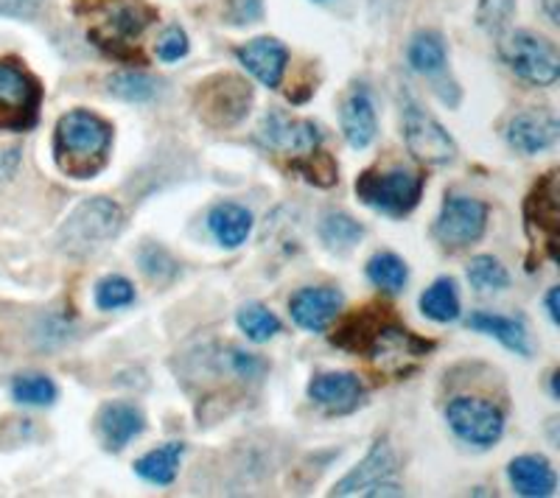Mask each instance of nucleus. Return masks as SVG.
<instances>
[{"instance_id":"f257e3e1","label":"nucleus","mask_w":560,"mask_h":498,"mask_svg":"<svg viewBox=\"0 0 560 498\" xmlns=\"http://www.w3.org/2000/svg\"><path fill=\"white\" fill-rule=\"evenodd\" d=\"M331 342L342 351L364 356L378 376L393 381L412 376L434 351L432 339L407 331L387 306H368L350 313L337 328Z\"/></svg>"},{"instance_id":"f03ea898","label":"nucleus","mask_w":560,"mask_h":498,"mask_svg":"<svg viewBox=\"0 0 560 498\" xmlns=\"http://www.w3.org/2000/svg\"><path fill=\"white\" fill-rule=\"evenodd\" d=\"M77 12L88 17L90 43L121 62L143 64L135 39L158 20V9L147 0H82Z\"/></svg>"},{"instance_id":"7ed1b4c3","label":"nucleus","mask_w":560,"mask_h":498,"mask_svg":"<svg viewBox=\"0 0 560 498\" xmlns=\"http://www.w3.org/2000/svg\"><path fill=\"white\" fill-rule=\"evenodd\" d=\"M113 127L90 109H70L54 129V161L70 179H93L109 161Z\"/></svg>"},{"instance_id":"20e7f679","label":"nucleus","mask_w":560,"mask_h":498,"mask_svg":"<svg viewBox=\"0 0 560 498\" xmlns=\"http://www.w3.org/2000/svg\"><path fill=\"white\" fill-rule=\"evenodd\" d=\"M427 177L415 168H368L357 177V197L362 205L384 216L404 218L418 208Z\"/></svg>"},{"instance_id":"39448f33","label":"nucleus","mask_w":560,"mask_h":498,"mask_svg":"<svg viewBox=\"0 0 560 498\" xmlns=\"http://www.w3.org/2000/svg\"><path fill=\"white\" fill-rule=\"evenodd\" d=\"M124 230V211L115 205L113 199H84L77 211L65 218L59 227V252L73 258H84L90 252L102 249L104 244L113 241Z\"/></svg>"},{"instance_id":"423d86ee","label":"nucleus","mask_w":560,"mask_h":498,"mask_svg":"<svg viewBox=\"0 0 560 498\" xmlns=\"http://www.w3.org/2000/svg\"><path fill=\"white\" fill-rule=\"evenodd\" d=\"M185 361H191L194 367L188 376H202L205 390H247L253 383H261V378L267 376V361L255 353L242 351V347L233 345H210L199 351V356H188ZM188 365V367H191ZM199 381V378H197Z\"/></svg>"},{"instance_id":"0eeeda50","label":"nucleus","mask_w":560,"mask_h":498,"mask_svg":"<svg viewBox=\"0 0 560 498\" xmlns=\"http://www.w3.org/2000/svg\"><path fill=\"white\" fill-rule=\"evenodd\" d=\"M253 107V87L236 73H217L205 79L194 93V112L210 129H230L242 123Z\"/></svg>"},{"instance_id":"6e6552de","label":"nucleus","mask_w":560,"mask_h":498,"mask_svg":"<svg viewBox=\"0 0 560 498\" xmlns=\"http://www.w3.org/2000/svg\"><path fill=\"white\" fill-rule=\"evenodd\" d=\"M43 87L18 59H0V132H26L37 123Z\"/></svg>"},{"instance_id":"1a4fd4ad","label":"nucleus","mask_w":560,"mask_h":498,"mask_svg":"<svg viewBox=\"0 0 560 498\" xmlns=\"http://www.w3.org/2000/svg\"><path fill=\"white\" fill-rule=\"evenodd\" d=\"M499 57L510 71L535 87H549L560 76V57L549 39L533 32H510L499 39Z\"/></svg>"},{"instance_id":"9d476101","label":"nucleus","mask_w":560,"mask_h":498,"mask_svg":"<svg viewBox=\"0 0 560 498\" xmlns=\"http://www.w3.org/2000/svg\"><path fill=\"white\" fill-rule=\"evenodd\" d=\"M331 496H404V485L398 482V460L389 442H373L370 454L334 485Z\"/></svg>"},{"instance_id":"9b49d317","label":"nucleus","mask_w":560,"mask_h":498,"mask_svg":"<svg viewBox=\"0 0 560 498\" xmlns=\"http://www.w3.org/2000/svg\"><path fill=\"white\" fill-rule=\"evenodd\" d=\"M560 171L544 174L529 191L524 202V227L533 241V247L544 249L549 261H558V233H560Z\"/></svg>"},{"instance_id":"f8f14e48","label":"nucleus","mask_w":560,"mask_h":498,"mask_svg":"<svg viewBox=\"0 0 560 498\" xmlns=\"http://www.w3.org/2000/svg\"><path fill=\"white\" fill-rule=\"evenodd\" d=\"M404 107V141H407L409 154H415L427 166H448L457 157V143L452 134L443 129V123L434 121L427 109L420 107L409 93L401 98Z\"/></svg>"},{"instance_id":"ddd939ff","label":"nucleus","mask_w":560,"mask_h":498,"mask_svg":"<svg viewBox=\"0 0 560 498\" xmlns=\"http://www.w3.org/2000/svg\"><path fill=\"white\" fill-rule=\"evenodd\" d=\"M255 141L261 143L267 152L287 157L289 171H292L298 163H303L314 152H319L323 129L314 121H298V118H289L283 112H278V109H272L261 121L258 132H255Z\"/></svg>"},{"instance_id":"4468645a","label":"nucleus","mask_w":560,"mask_h":498,"mask_svg":"<svg viewBox=\"0 0 560 498\" xmlns=\"http://www.w3.org/2000/svg\"><path fill=\"white\" fill-rule=\"evenodd\" d=\"M446 420L459 440L477 448L497 446L504 435V412L485 398H454L446 406Z\"/></svg>"},{"instance_id":"2eb2a0df","label":"nucleus","mask_w":560,"mask_h":498,"mask_svg":"<svg viewBox=\"0 0 560 498\" xmlns=\"http://www.w3.org/2000/svg\"><path fill=\"white\" fill-rule=\"evenodd\" d=\"M488 227V205L474 197L448 193L434 222V238L446 249H465L477 244Z\"/></svg>"},{"instance_id":"dca6fc26","label":"nucleus","mask_w":560,"mask_h":498,"mask_svg":"<svg viewBox=\"0 0 560 498\" xmlns=\"http://www.w3.org/2000/svg\"><path fill=\"white\" fill-rule=\"evenodd\" d=\"M342 292L334 286H306L292 294L289 300V313H292L294 325L308 333L328 331L334 320L342 311Z\"/></svg>"},{"instance_id":"f3484780","label":"nucleus","mask_w":560,"mask_h":498,"mask_svg":"<svg viewBox=\"0 0 560 498\" xmlns=\"http://www.w3.org/2000/svg\"><path fill=\"white\" fill-rule=\"evenodd\" d=\"M147 431V415L127 401H113L104 403L96 415V435L104 451L118 454L132 440H138Z\"/></svg>"},{"instance_id":"a211bd4d","label":"nucleus","mask_w":560,"mask_h":498,"mask_svg":"<svg viewBox=\"0 0 560 498\" xmlns=\"http://www.w3.org/2000/svg\"><path fill=\"white\" fill-rule=\"evenodd\" d=\"M308 398L328 415H350L364 403V387L353 372H319L308 383Z\"/></svg>"},{"instance_id":"6ab92c4d","label":"nucleus","mask_w":560,"mask_h":498,"mask_svg":"<svg viewBox=\"0 0 560 498\" xmlns=\"http://www.w3.org/2000/svg\"><path fill=\"white\" fill-rule=\"evenodd\" d=\"M508 143L522 154H538L555 146L560 134V123L547 109H527L510 118L508 123Z\"/></svg>"},{"instance_id":"aec40b11","label":"nucleus","mask_w":560,"mask_h":498,"mask_svg":"<svg viewBox=\"0 0 560 498\" xmlns=\"http://www.w3.org/2000/svg\"><path fill=\"white\" fill-rule=\"evenodd\" d=\"M236 57L264 87H278L289 64L287 45L275 37L249 39L247 45L236 48Z\"/></svg>"},{"instance_id":"412c9836","label":"nucleus","mask_w":560,"mask_h":498,"mask_svg":"<svg viewBox=\"0 0 560 498\" xmlns=\"http://www.w3.org/2000/svg\"><path fill=\"white\" fill-rule=\"evenodd\" d=\"M339 121H342V134L350 149H368L370 143L376 141V107H373V98H370L368 87L359 84V87L350 90L348 98L342 102Z\"/></svg>"},{"instance_id":"4be33fe9","label":"nucleus","mask_w":560,"mask_h":498,"mask_svg":"<svg viewBox=\"0 0 560 498\" xmlns=\"http://www.w3.org/2000/svg\"><path fill=\"white\" fill-rule=\"evenodd\" d=\"M508 479L513 485V490L524 498H549L558 490L555 467L538 454L516 456L508 465Z\"/></svg>"},{"instance_id":"5701e85b","label":"nucleus","mask_w":560,"mask_h":498,"mask_svg":"<svg viewBox=\"0 0 560 498\" xmlns=\"http://www.w3.org/2000/svg\"><path fill=\"white\" fill-rule=\"evenodd\" d=\"M208 230L222 247L236 249L247 241L249 230H253V213L236 202H222V205L210 208Z\"/></svg>"},{"instance_id":"b1692460","label":"nucleus","mask_w":560,"mask_h":498,"mask_svg":"<svg viewBox=\"0 0 560 498\" xmlns=\"http://www.w3.org/2000/svg\"><path fill=\"white\" fill-rule=\"evenodd\" d=\"M465 325L471 331L488 333L497 342H502L508 351L518 353V356L529 358V342H527V328H524L522 320L516 317H502V313H490V311H477L468 317Z\"/></svg>"},{"instance_id":"393cba45","label":"nucleus","mask_w":560,"mask_h":498,"mask_svg":"<svg viewBox=\"0 0 560 498\" xmlns=\"http://www.w3.org/2000/svg\"><path fill=\"white\" fill-rule=\"evenodd\" d=\"M407 59H409V68L415 73L427 79H438L440 73L446 71V43L440 37L438 32H418L412 37L407 48Z\"/></svg>"},{"instance_id":"a878e982","label":"nucleus","mask_w":560,"mask_h":498,"mask_svg":"<svg viewBox=\"0 0 560 498\" xmlns=\"http://www.w3.org/2000/svg\"><path fill=\"white\" fill-rule=\"evenodd\" d=\"M183 454V442H166V446L154 448V451L140 456V460L135 462V473H138L143 482H149V485H172V482L177 479Z\"/></svg>"},{"instance_id":"bb28decb","label":"nucleus","mask_w":560,"mask_h":498,"mask_svg":"<svg viewBox=\"0 0 560 498\" xmlns=\"http://www.w3.org/2000/svg\"><path fill=\"white\" fill-rule=\"evenodd\" d=\"M420 311L432 322H454L459 317V297L457 283L452 277H440L427 292L420 294Z\"/></svg>"},{"instance_id":"cd10ccee","label":"nucleus","mask_w":560,"mask_h":498,"mask_svg":"<svg viewBox=\"0 0 560 498\" xmlns=\"http://www.w3.org/2000/svg\"><path fill=\"white\" fill-rule=\"evenodd\" d=\"M364 272H368V281L373 283V286L382 288V292L387 294H401L404 288H407L409 269L395 252H376V256L368 261Z\"/></svg>"},{"instance_id":"c85d7f7f","label":"nucleus","mask_w":560,"mask_h":498,"mask_svg":"<svg viewBox=\"0 0 560 498\" xmlns=\"http://www.w3.org/2000/svg\"><path fill=\"white\" fill-rule=\"evenodd\" d=\"M362 236L364 227L357 218H350L348 213L331 211L325 213L323 222H319V238L325 241V247L337 249V252H348L350 247H357Z\"/></svg>"},{"instance_id":"c756f323","label":"nucleus","mask_w":560,"mask_h":498,"mask_svg":"<svg viewBox=\"0 0 560 498\" xmlns=\"http://www.w3.org/2000/svg\"><path fill=\"white\" fill-rule=\"evenodd\" d=\"M236 322L238 328H242L244 336H247L249 342H255V345H264V342H269V339L280 333V320L267 306H261V303H249V306H244L242 311H238Z\"/></svg>"},{"instance_id":"7c9ffc66","label":"nucleus","mask_w":560,"mask_h":498,"mask_svg":"<svg viewBox=\"0 0 560 498\" xmlns=\"http://www.w3.org/2000/svg\"><path fill=\"white\" fill-rule=\"evenodd\" d=\"M107 93L115 98H121V102L140 104L158 96V82H154L152 76H147V73H113V76L107 79Z\"/></svg>"},{"instance_id":"2f4dec72","label":"nucleus","mask_w":560,"mask_h":498,"mask_svg":"<svg viewBox=\"0 0 560 498\" xmlns=\"http://www.w3.org/2000/svg\"><path fill=\"white\" fill-rule=\"evenodd\" d=\"M57 395V383L48 376H39V372L18 376L12 383V398L18 403H26V406H51Z\"/></svg>"},{"instance_id":"473e14b6","label":"nucleus","mask_w":560,"mask_h":498,"mask_svg":"<svg viewBox=\"0 0 560 498\" xmlns=\"http://www.w3.org/2000/svg\"><path fill=\"white\" fill-rule=\"evenodd\" d=\"M468 283L477 292H502L510 286V275L493 256H477L468 263Z\"/></svg>"},{"instance_id":"72a5a7b5","label":"nucleus","mask_w":560,"mask_h":498,"mask_svg":"<svg viewBox=\"0 0 560 498\" xmlns=\"http://www.w3.org/2000/svg\"><path fill=\"white\" fill-rule=\"evenodd\" d=\"M140 269H143V275L154 283H168L177 277L179 263L174 261L172 252L166 247H160V244H143L138 252Z\"/></svg>"},{"instance_id":"f704fd0d","label":"nucleus","mask_w":560,"mask_h":498,"mask_svg":"<svg viewBox=\"0 0 560 498\" xmlns=\"http://www.w3.org/2000/svg\"><path fill=\"white\" fill-rule=\"evenodd\" d=\"M93 300L102 311H118L135 303V286L121 275H107L96 283Z\"/></svg>"},{"instance_id":"c9c22d12","label":"nucleus","mask_w":560,"mask_h":498,"mask_svg":"<svg viewBox=\"0 0 560 498\" xmlns=\"http://www.w3.org/2000/svg\"><path fill=\"white\" fill-rule=\"evenodd\" d=\"M292 174L303 177L306 182L317 188H331L339 182V166L328 152H314L312 157H306L303 163L292 168Z\"/></svg>"},{"instance_id":"e433bc0d","label":"nucleus","mask_w":560,"mask_h":498,"mask_svg":"<svg viewBox=\"0 0 560 498\" xmlns=\"http://www.w3.org/2000/svg\"><path fill=\"white\" fill-rule=\"evenodd\" d=\"M513 14H516V0H479L477 20L485 32L499 34Z\"/></svg>"},{"instance_id":"4c0bfd02","label":"nucleus","mask_w":560,"mask_h":498,"mask_svg":"<svg viewBox=\"0 0 560 498\" xmlns=\"http://www.w3.org/2000/svg\"><path fill=\"white\" fill-rule=\"evenodd\" d=\"M154 51H158V57L163 62H177V59H183L188 54V34L179 26H168L166 32L160 34Z\"/></svg>"},{"instance_id":"58836bf2","label":"nucleus","mask_w":560,"mask_h":498,"mask_svg":"<svg viewBox=\"0 0 560 498\" xmlns=\"http://www.w3.org/2000/svg\"><path fill=\"white\" fill-rule=\"evenodd\" d=\"M224 17L233 26H247V23H258L264 17L261 0H228L224 7Z\"/></svg>"},{"instance_id":"ea45409f","label":"nucleus","mask_w":560,"mask_h":498,"mask_svg":"<svg viewBox=\"0 0 560 498\" xmlns=\"http://www.w3.org/2000/svg\"><path fill=\"white\" fill-rule=\"evenodd\" d=\"M39 0H0L3 17H34Z\"/></svg>"},{"instance_id":"a19ab883","label":"nucleus","mask_w":560,"mask_h":498,"mask_svg":"<svg viewBox=\"0 0 560 498\" xmlns=\"http://www.w3.org/2000/svg\"><path fill=\"white\" fill-rule=\"evenodd\" d=\"M558 294H560V288H558V286H555V288H549V294H547V311H549V320H552L555 325H558V322H560Z\"/></svg>"},{"instance_id":"79ce46f5","label":"nucleus","mask_w":560,"mask_h":498,"mask_svg":"<svg viewBox=\"0 0 560 498\" xmlns=\"http://www.w3.org/2000/svg\"><path fill=\"white\" fill-rule=\"evenodd\" d=\"M544 3V12L549 14L552 23H560V0H541Z\"/></svg>"}]
</instances>
